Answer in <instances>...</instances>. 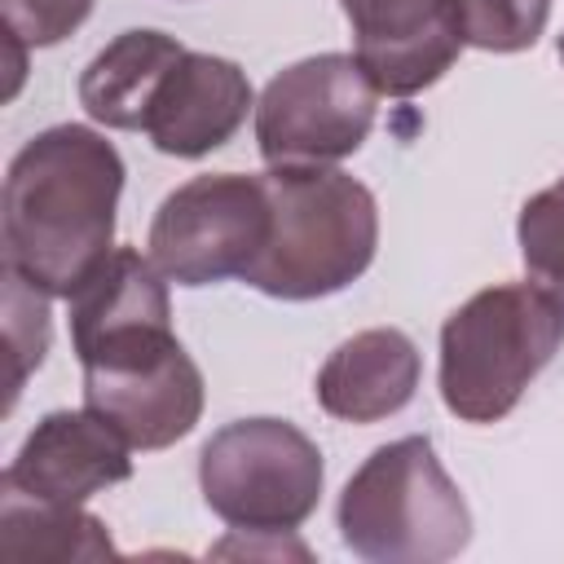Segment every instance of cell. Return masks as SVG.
Listing matches in <instances>:
<instances>
[{"label": "cell", "mask_w": 564, "mask_h": 564, "mask_svg": "<svg viewBox=\"0 0 564 564\" xmlns=\"http://www.w3.org/2000/svg\"><path fill=\"white\" fill-rule=\"evenodd\" d=\"M123 194L119 150L84 123L35 132L0 194L4 269L44 295H70L110 251Z\"/></svg>", "instance_id": "1"}, {"label": "cell", "mask_w": 564, "mask_h": 564, "mask_svg": "<svg viewBox=\"0 0 564 564\" xmlns=\"http://www.w3.org/2000/svg\"><path fill=\"white\" fill-rule=\"evenodd\" d=\"M273 229L242 282L273 300H322L357 282L379 247L375 194L339 167H269Z\"/></svg>", "instance_id": "2"}, {"label": "cell", "mask_w": 564, "mask_h": 564, "mask_svg": "<svg viewBox=\"0 0 564 564\" xmlns=\"http://www.w3.org/2000/svg\"><path fill=\"white\" fill-rule=\"evenodd\" d=\"M564 344V304L538 282H498L441 326V401L463 423L507 419Z\"/></svg>", "instance_id": "3"}, {"label": "cell", "mask_w": 564, "mask_h": 564, "mask_svg": "<svg viewBox=\"0 0 564 564\" xmlns=\"http://www.w3.org/2000/svg\"><path fill=\"white\" fill-rule=\"evenodd\" d=\"M339 538L370 564H441L471 538V511L427 436L379 445L344 485Z\"/></svg>", "instance_id": "4"}, {"label": "cell", "mask_w": 564, "mask_h": 564, "mask_svg": "<svg viewBox=\"0 0 564 564\" xmlns=\"http://www.w3.org/2000/svg\"><path fill=\"white\" fill-rule=\"evenodd\" d=\"M322 449L286 419H234L198 454L203 502L238 533H295L322 498Z\"/></svg>", "instance_id": "5"}, {"label": "cell", "mask_w": 564, "mask_h": 564, "mask_svg": "<svg viewBox=\"0 0 564 564\" xmlns=\"http://www.w3.org/2000/svg\"><path fill=\"white\" fill-rule=\"evenodd\" d=\"M84 405L115 423L132 449H167L203 419V370L172 335V322H137L75 348Z\"/></svg>", "instance_id": "6"}, {"label": "cell", "mask_w": 564, "mask_h": 564, "mask_svg": "<svg viewBox=\"0 0 564 564\" xmlns=\"http://www.w3.org/2000/svg\"><path fill=\"white\" fill-rule=\"evenodd\" d=\"M379 88L352 53H317L278 70L256 101V145L269 167H335L375 128Z\"/></svg>", "instance_id": "7"}, {"label": "cell", "mask_w": 564, "mask_h": 564, "mask_svg": "<svg viewBox=\"0 0 564 564\" xmlns=\"http://www.w3.org/2000/svg\"><path fill=\"white\" fill-rule=\"evenodd\" d=\"M273 229V207L260 176L207 172L176 185L150 220V260L176 286H212L242 278Z\"/></svg>", "instance_id": "8"}, {"label": "cell", "mask_w": 564, "mask_h": 564, "mask_svg": "<svg viewBox=\"0 0 564 564\" xmlns=\"http://www.w3.org/2000/svg\"><path fill=\"white\" fill-rule=\"evenodd\" d=\"M128 476H132L128 436L84 405V410L44 414L18 445L13 463L4 467L0 489H13L35 502L84 507L93 494L123 485Z\"/></svg>", "instance_id": "9"}, {"label": "cell", "mask_w": 564, "mask_h": 564, "mask_svg": "<svg viewBox=\"0 0 564 564\" xmlns=\"http://www.w3.org/2000/svg\"><path fill=\"white\" fill-rule=\"evenodd\" d=\"M352 26V57L388 97L432 88L463 53L449 0H339Z\"/></svg>", "instance_id": "10"}, {"label": "cell", "mask_w": 564, "mask_h": 564, "mask_svg": "<svg viewBox=\"0 0 564 564\" xmlns=\"http://www.w3.org/2000/svg\"><path fill=\"white\" fill-rule=\"evenodd\" d=\"M251 106H256V93L238 62L185 48L176 66L163 75V84L154 88L141 132L159 154L203 159L225 141H234Z\"/></svg>", "instance_id": "11"}, {"label": "cell", "mask_w": 564, "mask_h": 564, "mask_svg": "<svg viewBox=\"0 0 564 564\" xmlns=\"http://www.w3.org/2000/svg\"><path fill=\"white\" fill-rule=\"evenodd\" d=\"M423 357L397 326H370L344 339L317 370V405L344 423H379L414 401Z\"/></svg>", "instance_id": "12"}, {"label": "cell", "mask_w": 564, "mask_h": 564, "mask_svg": "<svg viewBox=\"0 0 564 564\" xmlns=\"http://www.w3.org/2000/svg\"><path fill=\"white\" fill-rule=\"evenodd\" d=\"M185 53L181 40L163 35V31H123L115 35L79 75V106L88 110V119L119 128V132H141L145 110L154 88L163 84V75L176 66V57Z\"/></svg>", "instance_id": "13"}, {"label": "cell", "mask_w": 564, "mask_h": 564, "mask_svg": "<svg viewBox=\"0 0 564 564\" xmlns=\"http://www.w3.org/2000/svg\"><path fill=\"white\" fill-rule=\"evenodd\" d=\"M0 551L9 560H110L115 542L84 507L35 502L0 489Z\"/></svg>", "instance_id": "14"}, {"label": "cell", "mask_w": 564, "mask_h": 564, "mask_svg": "<svg viewBox=\"0 0 564 564\" xmlns=\"http://www.w3.org/2000/svg\"><path fill=\"white\" fill-rule=\"evenodd\" d=\"M463 44L485 53H524L551 18V0H449Z\"/></svg>", "instance_id": "15"}, {"label": "cell", "mask_w": 564, "mask_h": 564, "mask_svg": "<svg viewBox=\"0 0 564 564\" xmlns=\"http://www.w3.org/2000/svg\"><path fill=\"white\" fill-rule=\"evenodd\" d=\"M520 260L538 286H546L564 304V176L538 189L516 220Z\"/></svg>", "instance_id": "16"}, {"label": "cell", "mask_w": 564, "mask_h": 564, "mask_svg": "<svg viewBox=\"0 0 564 564\" xmlns=\"http://www.w3.org/2000/svg\"><path fill=\"white\" fill-rule=\"evenodd\" d=\"M0 9L18 48H48L84 26L93 0H0Z\"/></svg>", "instance_id": "17"}, {"label": "cell", "mask_w": 564, "mask_h": 564, "mask_svg": "<svg viewBox=\"0 0 564 564\" xmlns=\"http://www.w3.org/2000/svg\"><path fill=\"white\" fill-rule=\"evenodd\" d=\"M560 62H564V35H560Z\"/></svg>", "instance_id": "18"}]
</instances>
